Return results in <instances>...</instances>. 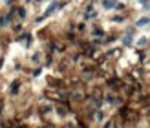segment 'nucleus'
Here are the masks:
<instances>
[{"mask_svg":"<svg viewBox=\"0 0 150 128\" xmlns=\"http://www.w3.org/2000/svg\"><path fill=\"white\" fill-rule=\"evenodd\" d=\"M146 22H148V18H141V20L137 22V26H143V24H146Z\"/></svg>","mask_w":150,"mask_h":128,"instance_id":"1","label":"nucleus"},{"mask_svg":"<svg viewBox=\"0 0 150 128\" xmlns=\"http://www.w3.org/2000/svg\"><path fill=\"white\" fill-rule=\"evenodd\" d=\"M141 2H146V0H141Z\"/></svg>","mask_w":150,"mask_h":128,"instance_id":"2","label":"nucleus"}]
</instances>
